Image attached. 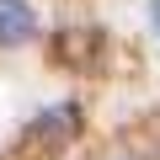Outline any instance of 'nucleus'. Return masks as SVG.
<instances>
[{
	"label": "nucleus",
	"mask_w": 160,
	"mask_h": 160,
	"mask_svg": "<svg viewBox=\"0 0 160 160\" xmlns=\"http://www.w3.org/2000/svg\"><path fill=\"white\" fill-rule=\"evenodd\" d=\"M80 133H86V112H80V102H59V107H48V112H38L32 123H27V149L32 155H53V149H64V144H75Z\"/></svg>",
	"instance_id": "1"
},
{
	"label": "nucleus",
	"mask_w": 160,
	"mask_h": 160,
	"mask_svg": "<svg viewBox=\"0 0 160 160\" xmlns=\"http://www.w3.org/2000/svg\"><path fill=\"white\" fill-rule=\"evenodd\" d=\"M38 38V11L32 0H0V48H27Z\"/></svg>",
	"instance_id": "3"
},
{
	"label": "nucleus",
	"mask_w": 160,
	"mask_h": 160,
	"mask_svg": "<svg viewBox=\"0 0 160 160\" xmlns=\"http://www.w3.org/2000/svg\"><path fill=\"white\" fill-rule=\"evenodd\" d=\"M53 59L59 64H69V69H91L96 64V48H102V32L96 27H64V32H53Z\"/></svg>",
	"instance_id": "2"
},
{
	"label": "nucleus",
	"mask_w": 160,
	"mask_h": 160,
	"mask_svg": "<svg viewBox=\"0 0 160 160\" xmlns=\"http://www.w3.org/2000/svg\"><path fill=\"white\" fill-rule=\"evenodd\" d=\"M144 144H149V155L160 160V112H155V118L144 123Z\"/></svg>",
	"instance_id": "4"
},
{
	"label": "nucleus",
	"mask_w": 160,
	"mask_h": 160,
	"mask_svg": "<svg viewBox=\"0 0 160 160\" xmlns=\"http://www.w3.org/2000/svg\"><path fill=\"white\" fill-rule=\"evenodd\" d=\"M91 160H133V149H102V155H91Z\"/></svg>",
	"instance_id": "5"
}]
</instances>
